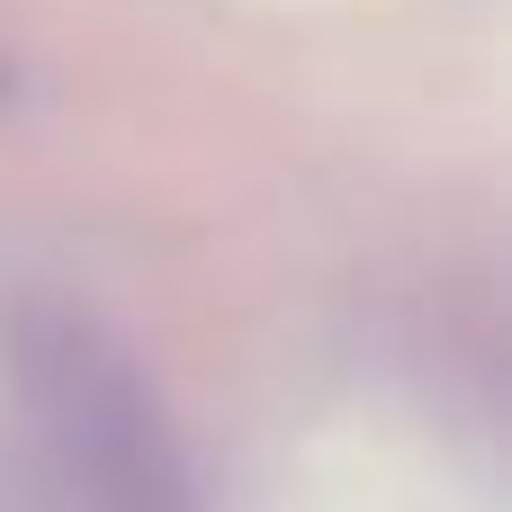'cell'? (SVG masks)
<instances>
[{"label": "cell", "instance_id": "6da1fadb", "mask_svg": "<svg viewBox=\"0 0 512 512\" xmlns=\"http://www.w3.org/2000/svg\"><path fill=\"white\" fill-rule=\"evenodd\" d=\"M18 378L63 512H198L180 441L117 342H99L90 324H45Z\"/></svg>", "mask_w": 512, "mask_h": 512}]
</instances>
